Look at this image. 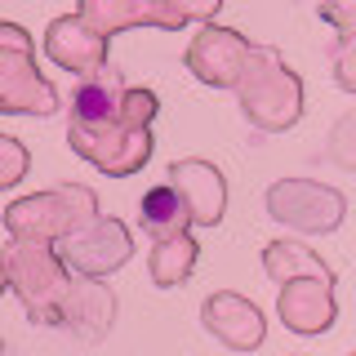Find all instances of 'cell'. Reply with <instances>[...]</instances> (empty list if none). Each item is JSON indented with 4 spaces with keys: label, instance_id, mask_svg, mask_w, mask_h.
Returning <instances> with one entry per match:
<instances>
[{
    "label": "cell",
    "instance_id": "cell-17",
    "mask_svg": "<svg viewBox=\"0 0 356 356\" xmlns=\"http://www.w3.org/2000/svg\"><path fill=\"white\" fill-rule=\"evenodd\" d=\"M138 222H143V232H147L152 241H165V236H178V232L192 227V214H187L183 196H178L170 183H161V187H152V192L143 196Z\"/></svg>",
    "mask_w": 356,
    "mask_h": 356
},
{
    "label": "cell",
    "instance_id": "cell-3",
    "mask_svg": "<svg viewBox=\"0 0 356 356\" xmlns=\"http://www.w3.org/2000/svg\"><path fill=\"white\" fill-rule=\"evenodd\" d=\"M98 214V200L89 187H54L40 196H22L5 209V227L9 236H27V241H63L67 232H76L81 222Z\"/></svg>",
    "mask_w": 356,
    "mask_h": 356
},
{
    "label": "cell",
    "instance_id": "cell-4",
    "mask_svg": "<svg viewBox=\"0 0 356 356\" xmlns=\"http://www.w3.org/2000/svg\"><path fill=\"white\" fill-rule=\"evenodd\" d=\"M54 107H58V94L36 72L31 36L14 22H0V111H9V116H49Z\"/></svg>",
    "mask_w": 356,
    "mask_h": 356
},
{
    "label": "cell",
    "instance_id": "cell-19",
    "mask_svg": "<svg viewBox=\"0 0 356 356\" xmlns=\"http://www.w3.org/2000/svg\"><path fill=\"white\" fill-rule=\"evenodd\" d=\"M156 94L152 89H125L120 94V107H116V120L120 125H129V129H147L152 120H156Z\"/></svg>",
    "mask_w": 356,
    "mask_h": 356
},
{
    "label": "cell",
    "instance_id": "cell-12",
    "mask_svg": "<svg viewBox=\"0 0 356 356\" xmlns=\"http://www.w3.org/2000/svg\"><path fill=\"white\" fill-rule=\"evenodd\" d=\"M200 316H205V330L214 334L218 343H227L232 352H254L267 339L263 312L254 307L250 298H241V294H214V298H205Z\"/></svg>",
    "mask_w": 356,
    "mask_h": 356
},
{
    "label": "cell",
    "instance_id": "cell-8",
    "mask_svg": "<svg viewBox=\"0 0 356 356\" xmlns=\"http://www.w3.org/2000/svg\"><path fill=\"white\" fill-rule=\"evenodd\" d=\"M111 321H116V294L103 285V276H67V289L58 298V325L94 343L111 330Z\"/></svg>",
    "mask_w": 356,
    "mask_h": 356
},
{
    "label": "cell",
    "instance_id": "cell-2",
    "mask_svg": "<svg viewBox=\"0 0 356 356\" xmlns=\"http://www.w3.org/2000/svg\"><path fill=\"white\" fill-rule=\"evenodd\" d=\"M5 259V272H9V289H18L22 307L36 325H58V298L67 289V267L54 250V241H27V236H14L0 250Z\"/></svg>",
    "mask_w": 356,
    "mask_h": 356
},
{
    "label": "cell",
    "instance_id": "cell-22",
    "mask_svg": "<svg viewBox=\"0 0 356 356\" xmlns=\"http://www.w3.org/2000/svg\"><path fill=\"white\" fill-rule=\"evenodd\" d=\"M165 5H170V9H174V14L183 18V22H192V18L205 22V18H214V14H218V5H222V0H165Z\"/></svg>",
    "mask_w": 356,
    "mask_h": 356
},
{
    "label": "cell",
    "instance_id": "cell-10",
    "mask_svg": "<svg viewBox=\"0 0 356 356\" xmlns=\"http://www.w3.org/2000/svg\"><path fill=\"white\" fill-rule=\"evenodd\" d=\"M170 187L183 196L187 214L196 227H218L227 209V183L209 161H174L170 165Z\"/></svg>",
    "mask_w": 356,
    "mask_h": 356
},
{
    "label": "cell",
    "instance_id": "cell-20",
    "mask_svg": "<svg viewBox=\"0 0 356 356\" xmlns=\"http://www.w3.org/2000/svg\"><path fill=\"white\" fill-rule=\"evenodd\" d=\"M22 174H27V147L0 134V187H14Z\"/></svg>",
    "mask_w": 356,
    "mask_h": 356
},
{
    "label": "cell",
    "instance_id": "cell-23",
    "mask_svg": "<svg viewBox=\"0 0 356 356\" xmlns=\"http://www.w3.org/2000/svg\"><path fill=\"white\" fill-rule=\"evenodd\" d=\"M9 289V272H5V259H0V294Z\"/></svg>",
    "mask_w": 356,
    "mask_h": 356
},
{
    "label": "cell",
    "instance_id": "cell-15",
    "mask_svg": "<svg viewBox=\"0 0 356 356\" xmlns=\"http://www.w3.org/2000/svg\"><path fill=\"white\" fill-rule=\"evenodd\" d=\"M120 94H125V81L111 67L81 76V85L72 94V125H107V120H116Z\"/></svg>",
    "mask_w": 356,
    "mask_h": 356
},
{
    "label": "cell",
    "instance_id": "cell-13",
    "mask_svg": "<svg viewBox=\"0 0 356 356\" xmlns=\"http://www.w3.org/2000/svg\"><path fill=\"white\" fill-rule=\"evenodd\" d=\"M44 54H49L63 72L89 76V72H98V67H107V36L89 31L76 14H67V18L49 22V31H44Z\"/></svg>",
    "mask_w": 356,
    "mask_h": 356
},
{
    "label": "cell",
    "instance_id": "cell-7",
    "mask_svg": "<svg viewBox=\"0 0 356 356\" xmlns=\"http://www.w3.org/2000/svg\"><path fill=\"white\" fill-rule=\"evenodd\" d=\"M267 209H272L276 222L298 232H334L343 222V209L348 200L334 187L307 183V178H281V183L267 192Z\"/></svg>",
    "mask_w": 356,
    "mask_h": 356
},
{
    "label": "cell",
    "instance_id": "cell-9",
    "mask_svg": "<svg viewBox=\"0 0 356 356\" xmlns=\"http://www.w3.org/2000/svg\"><path fill=\"white\" fill-rule=\"evenodd\" d=\"M76 18H81L89 31L107 36V40L125 27H165V31L183 27V18H178L165 0H81Z\"/></svg>",
    "mask_w": 356,
    "mask_h": 356
},
{
    "label": "cell",
    "instance_id": "cell-1",
    "mask_svg": "<svg viewBox=\"0 0 356 356\" xmlns=\"http://www.w3.org/2000/svg\"><path fill=\"white\" fill-rule=\"evenodd\" d=\"M236 89H241L245 116L267 134L289 129L298 120V111H303V81L281 63V54L263 49V44H250Z\"/></svg>",
    "mask_w": 356,
    "mask_h": 356
},
{
    "label": "cell",
    "instance_id": "cell-14",
    "mask_svg": "<svg viewBox=\"0 0 356 356\" xmlns=\"http://www.w3.org/2000/svg\"><path fill=\"white\" fill-rule=\"evenodd\" d=\"M281 321L294 334H321V330H330L334 325V285L325 281H285L281 289Z\"/></svg>",
    "mask_w": 356,
    "mask_h": 356
},
{
    "label": "cell",
    "instance_id": "cell-11",
    "mask_svg": "<svg viewBox=\"0 0 356 356\" xmlns=\"http://www.w3.org/2000/svg\"><path fill=\"white\" fill-rule=\"evenodd\" d=\"M245 54H250V40L241 31H227V27H205L200 36L192 40L187 49V67L200 76L205 85H236L241 81V67H245Z\"/></svg>",
    "mask_w": 356,
    "mask_h": 356
},
{
    "label": "cell",
    "instance_id": "cell-16",
    "mask_svg": "<svg viewBox=\"0 0 356 356\" xmlns=\"http://www.w3.org/2000/svg\"><path fill=\"white\" fill-rule=\"evenodd\" d=\"M263 267H267V276L272 281H325V285H334V272L325 263L316 259V254L307 250V245H298V241H272L263 250Z\"/></svg>",
    "mask_w": 356,
    "mask_h": 356
},
{
    "label": "cell",
    "instance_id": "cell-5",
    "mask_svg": "<svg viewBox=\"0 0 356 356\" xmlns=\"http://www.w3.org/2000/svg\"><path fill=\"white\" fill-rule=\"evenodd\" d=\"M54 250H58V259H63L67 272H76V276H107V272H116V267L129 263L134 245H129L125 222L94 214L89 222H81L76 232H67Z\"/></svg>",
    "mask_w": 356,
    "mask_h": 356
},
{
    "label": "cell",
    "instance_id": "cell-18",
    "mask_svg": "<svg viewBox=\"0 0 356 356\" xmlns=\"http://www.w3.org/2000/svg\"><path fill=\"white\" fill-rule=\"evenodd\" d=\"M196 254H200V245L187 236V232H178V236H165V241H156V250H152V281L161 285V289H174V285H183L187 276H192V267H196Z\"/></svg>",
    "mask_w": 356,
    "mask_h": 356
},
{
    "label": "cell",
    "instance_id": "cell-6",
    "mask_svg": "<svg viewBox=\"0 0 356 356\" xmlns=\"http://www.w3.org/2000/svg\"><path fill=\"white\" fill-rule=\"evenodd\" d=\"M67 143H72L76 156H85L103 174H134L152 156V134L129 129L120 120H107V125H72L67 129Z\"/></svg>",
    "mask_w": 356,
    "mask_h": 356
},
{
    "label": "cell",
    "instance_id": "cell-21",
    "mask_svg": "<svg viewBox=\"0 0 356 356\" xmlns=\"http://www.w3.org/2000/svg\"><path fill=\"white\" fill-rule=\"evenodd\" d=\"M321 18L334 22L343 40H352V27H356L352 22V0H325V5H321Z\"/></svg>",
    "mask_w": 356,
    "mask_h": 356
}]
</instances>
